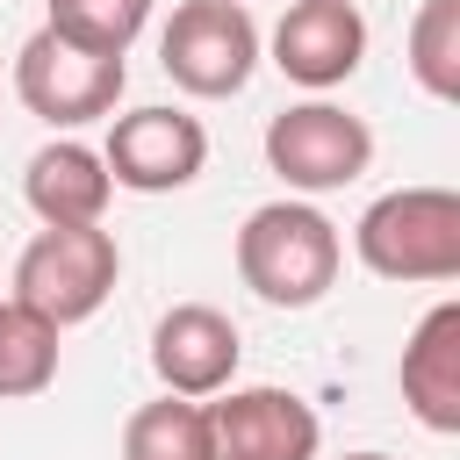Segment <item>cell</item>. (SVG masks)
I'll list each match as a JSON object with an SVG mask.
<instances>
[{
	"label": "cell",
	"instance_id": "cell-1",
	"mask_svg": "<svg viewBox=\"0 0 460 460\" xmlns=\"http://www.w3.org/2000/svg\"><path fill=\"white\" fill-rule=\"evenodd\" d=\"M338 266H345V237L302 194L259 201L237 230V280L273 309H316L338 288Z\"/></svg>",
	"mask_w": 460,
	"mask_h": 460
},
{
	"label": "cell",
	"instance_id": "cell-2",
	"mask_svg": "<svg viewBox=\"0 0 460 460\" xmlns=\"http://www.w3.org/2000/svg\"><path fill=\"white\" fill-rule=\"evenodd\" d=\"M352 252L381 280H460V194L395 187L352 223Z\"/></svg>",
	"mask_w": 460,
	"mask_h": 460
},
{
	"label": "cell",
	"instance_id": "cell-3",
	"mask_svg": "<svg viewBox=\"0 0 460 460\" xmlns=\"http://www.w3.org/2000/svg\"><path fill=\"white\" fill-rule=\"evenodd\" d=\"M122 280V244L101 223H65V230H36L14 259V302L36 309L43 323L72 331L86 323Z\"/></svg>",
	"mask_w": 460,
	"mask_h": 460
},
{
	"label": "cell",
	"instance_id": "cell-4",
	"mask_svg": "<svg viewBox=\"0 0 460 460\" xmlns=\"http://www.w3.org/2000/svg\"><path fill=\"white\" fill-rule=\"evenodd\" d=\"M158 72L194 101H230L259 72V22L237 0H180L158 29Z\"/></svg>",
	"mask_w": 460,
	"mask_h": 460
},
{
	"label": "cell",
	"instance_id": "cell-5",
	"mask_svg": "<svg viewBox=\"0 0 460 460\" xmlns=\"http://www.w3.org/2000/svg\"><path fill=\"white\" fill-rule=\"evenodd\" d=\"M129 86V65L122 58H101V50H79L50 29H36L22 50H14V101L50 122V129H79V122H101L115 115Z\"/></svg>",
	"mask_w": 460,
	"mask_h": 460
},
{
	"label": "cell",
	"instance_id": "cell-6",
	"mask_svg": "<svg viewBox=\"0 0 460 460\" xmlns=\"http://www.w3.org/2000/svg\"><path fill=\"white\" fill-rule=\"evenodd\" d=\"M266 165L288 194H338L374 165V129L338 101H295L266 122Z\"/></svg>",
	"mask_w": 460,
	"mask_h": 460
},
{
	"label": "cell",
	"instance_id": "cell-7",
	"mask_svg": "<svg viewBox=\"0 0 460 460\" xmlns=\"http://www.w3.org/2000/svg\"><path fill=\"white\" fill-rule=\"evenodd\" d=\"M101 165L115 187L129 194H180L201 180L208 165V129L201 115L187 108H129L108 122V144H101Z\"/></svg>",
	"mask_w": 460,
	"mask_h": 460
},
{
	"label": "cell",
	"instance_id": "cell-8",
	"mask_svg": "<svg viewBox=\"0 0 460 460\" xmlns=\"http://www.w3.org/2000/svg\"><path fill=\"white\" fill-rule=\"evenodd\" d=\"M201 410H208L216 460H316V446H323V417L295 388H273V381L223 388Z\"/></svg>",
	"mask_w": 460,
	"mask_h": 460
},
{
	"label": "cell",
	"instance_id": "cell-9",
	"mask_svg": "<svg viewBox=\"0 0 460 460\" xmlns=\"http://www.w3.org/2000/svg\"><path fill=\"white\" fill-rule=\"evenodd\" d=\"M237 359H244V338L216 302H172L151 323V374L165 395L208 402V395L237 388Z\"/></svg>",
	"mask_w": 460,
	"mask_h": 460
},
{
	"label": "cell",
	"instance_id": "cell-10",
	"mask_svg": "<svg viewBox=\"0 0 460 460\" xmlns=\"http://www.w3.org/2000/svg\"><path fill=\"white\" fill-rule=\"evenodd\" d=\"M266 50H273L280 79H295L309 93H331L367 58V14H359V0H288Z\"/></svg>",
	"mask_w": 460,
	"mask_h": 460
},
{
	"label": "cell",
	"instance_id": "cell-11",
	"mask_svg": "<svg viewBox=\"0 0 460 460\" xmlns=\"http://www.w3.org/2000/svg\"><path fill=\"white\" fill-rule=\"evenodd\" d=\"M395 381H402V402L424 431H438V438L460 431V302H438L417 316Z\"/></svg>",
	"mask_w": 460,
	"mask_h": 460
},
{
	"label": "cell",
	"instance_id": "cell-12",
	"mask_svg": "<svg viewBox=\"0 0 460 460\" xmlns=\"http://www.w3.org/2000/svg\"><path fill=\"white\" fill-rule=\"evenodd\" d=\"M108 194H115V180H108L101 151H93V144H79V137H50V144L22 165V201L36 208V223H43V230L101 223V216H108Z\"/></svg>",
	"mask_w": 460,
	"mask_h": 460
},
{
	"label": "cell",
	"instance_id": "cell-13",
	"mask_svg": "<svg viewBox=\"0 0 460 460\" xmlns=\"http://www.w3.org/2000/svg\"><path fill=\"white\" fill-rule=\"evenodd\" d=\"M58 381V323L0 295V402H29Z\"/></svg>",
	"mask_w": 460,
	"mask_h": 460
},
{
	"label": "cell",
	"instance_id": "cell-14",
	"mask_svg": "<svg viewBox=\"0 0 460 460\" xmlns=\"http://www.w3.org/2000/svg\"><path fill=\"white\" fill-rule=\"evenodd\" d=\"M122 460H216L208 446V410L187 395H158L137 402L122 424Z\"/></svg>",
	"mask_w": 460,
	"mask_h": 460
},
{
	"label": "cell",
	"instance_id": "cell-15",
	"mask_svg": "<svg viewBox=\"0 0 460 460\" xmlns=\"http://www.w3.org/2000/svg\"><path fill=\"white\" fill-rule=\"evenodd\" d=\"M151 22V0H50V36L79 43V50H101V58H129V43L144 36Z\"/></svg>",
	"mask_w": 460,
	"mask_h": 460
},
{
	"label": "cell",
	"instance_id": "cell-16",
	"mask_svg": "<svg viewBox=\"0 0 460 460\" xmlns=\"http://www.w3.org/2000/svg\"><path fill=\"white\" fill-rule=\"evenodd\" d=\"M410 79L431 101H460V0H424L410 14Z\"/></svg>",
	"mask_w": 460,
	"mask_h": 460
},
{
	"label": "cell",
	"instance_id": "cell-17",
	"mask_svg": "<svg viewBox=\"0 0 460 460\" xmlns=\"http://www.w3.org/2000/svg\"><path fill=\"white\" fill-rule=\"evenodd\" d=\"M338 460H388V453H338Z\"/></svg>",
	"mask_w": 460,
	"mask_h": 460
},
{
	"label": "cell",
	"instance_id": "cell-18",
	"mask_svg": "<svg viewBox=\"0 0 460 460\" xmlns=\"http://www.w3.org/2000/svg\"><path fill=\"white\" fill-rule=\"evenodd\" d=\"M237 7H244V0H237Z\"/></svg>",
	"mask_w": 460,
	"mask_h": 460
}]
</instances>
